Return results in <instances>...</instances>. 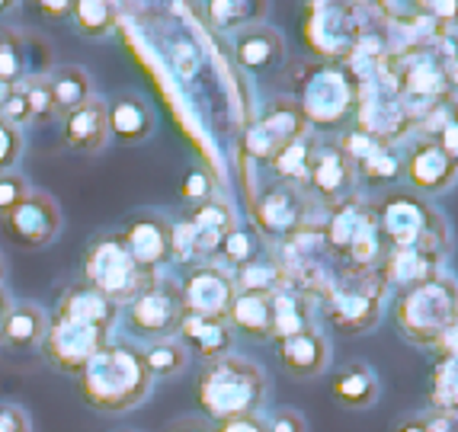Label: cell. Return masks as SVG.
Wrapping results in <instances>:
<instances>
[{"label": "cell", "mask_w": 458, "mask_h": 432, "mask_svg": "<svg viewBox=\"0 0 458 432\" xmlns=\"http://www.w3.org/2000/svg\"><path fill=\"white\" fill-rule=\"evenodd\" d=\"M154 378L148 372L141 346L131 343H109L81 368L77 391L87 407L97 413H129L151 397Z\"/></svg>", "instance_id": "cell-1"}, {"label": "cell", "mask_w": 458, "mask_h": 432, "mask_svg": "<svg viewBox=\"0 0 458 432\" xmlns=\"http://www.w3.org/2000/svg\"><path fill=\"white\" fill-rule=\"evenodd\" d=\"M269 397V378L260 365L244 356L212 359L196 375V403L202 410V419H231L260 413Z\"/></svg>", "instance_id": "cell-2"}, {"label": "cell", "mask_w": 458, "mask_h": 432, "mask_svg": "<svg viewBox=\"0 0 458 432\" xmlns=\"http://www.w3.org/2000/svg\"><path fill=\"white\" fill-rule=\"evenodd\" d=\"M292 103L305 115L308 129H336L360 103V74L350 61H298L292 68Z\"/></svg>", "instance_id": "cell-3"}, {"label": "cell", "mask_w": 458, "mask_h": 432, "mask_svg": "<svg viewBox=\"0 0 458 432\" xmlns=\"http://www.w3.org/2000/svg\"><path fill=\"white\" fill-rule=\"evenodd\" d=\"M391 318L413 346H443L458 330V282L439 273L423 285L394 292Z\"/></svg>", "instance_id": "cell-4"}, {"label": "cell", "mask_w": 458, "mask_h": 432, "mask_svg": "<svg viewBox=\"0 0 458 432\" xmlns=\"http://www.w3.org/2000/svg\"><path fill=\"white\" fill-rule=\"evenodd\" d=\"M375 224L385 247H436L449 253V224L433 202L411 190H388L375 202Z\"/></svg>", "instance_id": "cell-5"}, {"label": "cell", "mask_w": 458, "mask_h": 432, "mask_svg": "<svg viewBox=\"0 0 458 432\" xmlns=\"http://www.w3.org/2000/svg\"><path fill=\"white\" fill-rule=\"evenodd\" d=\"M164 273H148L129 253L123 250V243L115 237V231H103L93 234L84 247V275L81 279L90 288H97L99 295H106L115 308H125L135 298H141L148 288L157 285Z\"/></svg>", "instance_id": "cell-6"}, {"label": "cell", "mask_w": 458, "mask_h": 432, "mask_svg": "<svg viewBox=\"0 0 458 432\" xmlns=\"http://www.w3.org/2000/svg\"><path fill=\"white\" fill-rule=\"evenodd\" d=\"M385 301H388V288L378 269L340 266V273L324 295V318L340 334H366L382 320Z\"/></svg>", "instance_id": "cell-7"}, {"label": "cell", "mask_w": 458, "mask_h": 432, "mask_svg": "<svg viewBox=\"0 0 458 432\" xmlns=\"http://www.w3.org/2000/svg\"><path fill=\"white\" fill-rule=\"evenodd\" d=\"M234 208L225 196H208L206 202L186 205V212L180 221H174V259L186 263V259H202L212 263L222 241L237 228Z\"/></svg>", "instance_id": "cell-8"}, {"label": "cell", "mask_w": 458, "mask_h": 432, "mask_svg": "<svg viewBox=\"0 0 458 432\" xmlns=\"http://www.w3.org/2000/svg\"><path fill=\"white\" fill-rule=\"evenodd\" d=\"M183 318H186L183 292H180V282L167 273L157 279V285L148 288L145 295L135 298V301L125 304L123 311H119V324L138 343L176 340Z\"/></svg>", "instance_id": "cell-9"}, {"label": "cell", "mask_w": 458, "mask_h": 432, "mask_svg": "<svg viewBox=\"0 0 458 432\" xmlns=\"http://www.w3.org/2000/svg\"><path fill=\"white\" fill-rule=\"evenodd\" d=\"M109 343H113V334H106V330H97V326L71 318L64 311H52L46 340H42L38 349H42V359L52 365L55 372L74 375L77 378L81 368Z\"/></svg>", "instance_id": "cell-10"}, {"label": "cell", "mask_w": 458, "mask_h": 432, "mask_svg": "<svg viewBox=\"0 0 458 432\" xmlns=\"http://www.w3.org/2000/svg\"><path fill=\"white\" fill-rule=\"evenodd\" d=\"M308 131L311 129H308L305 115L298 113V106L292 103V97H273L263 103L257 119L247 125L241 151L257 164H273L276 154L285 151L292 141H298Z\"/></svg>", "instance_id": "cell-11"}, {"label": "cell", "mask_w": 458, "mask_h": 432, "mask_svg": "<svg viewBox=\"0 0 458 432\" xmlns=\"http://www.w3.org/2000/svg\"><path fill=\"white\" fill-rule=\"evenodd\" d=\"M308 215H311L308 192L283 180L269 182L267 190L253 199V231L263 241H289L295 231H301L308 224Z\"/></svg>", "instance_id": "cell-12"}, {"label": "cell", "mask_w": 458, "mask_h": 432, "mask_svg": "<svg viewBox=\"0 0 458 432\" xmlns=\"http://www.w3.org/2000/svg\"><path fill=\"white\" fill-rule=\"evenodd\" d=\"M123 250L148 273H164L174 263V221L157 208H138L115 231Z\"/></svg>", "instance_id": "cell-13"}, {"label": "cell", "mask_w": 458, "mask_h": 432, "mask_svg": "<svg viewBox=\"0 0 458 432\" xmlns=\"http://www.w3.org/2000/svg\"><path fill=\"white\" fill-rule=\"evenodd\" d=\"M0 221L7 241L20 250H42L62 234V208L42 190H30V196Z\"/></svg>", "instance_id": "cell-14"}, {"label": "cell", "mask_w": 458, "mask_h": 432, "mask_svg": "<svg viewBox=\"0 0 458 432\" xmlns=\"http://www.w3.org/2000/svg\"><path fill=\"white\" fill-rule=\"evenodd\" d=\"M344 154L350 157L352 170H356V180H362L372 190H385V186H394L404 170H401V144L385 141L378 135H369L362 129L346 131L344 138H336Z\"/></svg>", "instance_id": "cell-15"}, {"label": "cell", "mask_w": 458, "mask_h": 432, "mask_svg": "<svg viewBox=\"0 0 458 432\" xmlns=\"http://www.w3.org/2000/svg\"><path fill=\"white\" fill-rule=\"evenodd\" d=\"M356 186H360V180H356V170H352L340 141L318 135L311 167H308V182H305L308 199H318L327 208V205H336L344 202V199L356 196Z\"/></svg>", "instance_id": "cell-16"}, {"label": "cell", "mask_w": 458, "mask_h": 432, "mask_svg": "<svg viewBox=\"0 0 458 432\" xmlns=\"http://www.w3.org/2000/svg\"><path fill=\"white\" fill-rule=\"evenodd\" d=\"M401 170H404L413 192L423 199L452 190L458 180V167L445 157L443 148L436 144V138H427V135H413L411 141L401 148Z\"/></svg>", "instance_id": "cell-17"}, {"label": "cell", "mask_w": 458, "mask_h": 432, "mask_svg": "<svg viewBox=\"0 0 458 432\" xmlns=\"http://www.w3.org/2000/svg\"><path fill=\"white\" fill-rule=\"evenodd\" d=\"M378 231L375 224V202L362 199L360 192L344 202L327 205V218L321 224V237H324V250L334 253L340 263L350 257V250L362 241L366 234Z\"/></svg>", "instance_id": "cell-18"}, {"label": "cell", "mask_w": 458, "mask_h": 432, "mask_svg": "<svg viewBox=\"0 0 458 432\" xmlns=\"http://www.w3.org/2000/svg\"><path fill=\"white\" fill-rule=\"evenodd\" d=\"M327 38H336L334 61L350 58V55L362 46V30H360V23H356V10L340 7V4H318V7H308L305 42L318 55H324Z\"/></svg>", "instance_id": "cell-19"}, {"label": "cell", "mask_w": 458, "mask_h": 432, "mask_svg": "<svg viewBox=\"0 0 458 432\" xmlns=\"http://www.w3.org/2000/svg\"><path fill=\"white\" fill-rule=\"evenodd\" d=\"M183 308L196 318H225L231 298H234V279L218 263H196L186 269L183 282Z\"/></svg>", "instance_id": "cell-20"}, {"label": "cell", "mask_w": 458, "mask_h": 432, "mask_svg": "<svg viewBox=\"0 0 458 432\" xmlns=\"http://www.w3.org/2000/svg\"><path fill=\"white\" fill-rule=\"evenodd\" d=\"M443 259L445 250H436V247H397L385 253V259L378 263V275L388 292H404L436 279L443 273Z\"/></svg>", "instance_id": "cell-21"}, {"label": "cell", "mask_w": 458, "mask_h": 432, "mask_svg": "<svg viewBox=\"0 0 458 432\" xmlns=\"http://www.w3.org/2000/svg\"><path fill=\"white\" fill-rule=\"evenodd\" d=\"M397 61V74H394V90L397 99H417V103H429V106H439L449 93L445 87V71L443 61L433 58L429 52L411 55V58H394Z\"/></svg>", "instance_id": "cell-22"}, {"label": "cell", "mask_w": 458, "mask_h": 432, "mask_svg": "<svg viewBox=\"0 0 458 432\" xmlns=\"http://www.w3.org/2000/svg\"><path fill=\"white\" fill-rule=\"evenodd\" d=\"M62 141L74 154H99L113 138H109V106L106 99H87L84 106L71 109L62 115Z\"/></svg>", "instance_id": "cell-23"}, {"label": "cell", "mask_w": 458, "mask_h": 432, "mask_svg": "<svg viewBox=\"0 0 458 432\" xmlns=\"http://www.w3.org/2000/svg\"><path fill=\"white\" fill-rule=\"evenodd\" d=\"M231 52H234V61L244 71L269 74V71H276L285 61V38L273 26L257 23L231 36Z\"/></svg>", "instance_id": "cell-24"}, {"label": "cell", "mask_w": 458, "mask_h": 432, "mask_svg": "<svg viewBox=\"0 0 458 432\" xmlns=\"http://www.w3.org/2000/svg\"><path fill=\"white\" fill-rule=\"evenodd\" d=\"M276 359L292 378H314L330 368L334 349H330L327 336L314 326L308 334L289 336V340H276Z\"/></svg>", "instance_id": "cell-25"}, {"label": "cell", "mask_w": 458, "mask_h": 432, "mask_svg": "<svg viewBox=\"0 0 458 432\" xmlns=\"http://www.w3.org/2000/svg\"><path fill=\"white\" fill-rule=\"evenodd\" d=\"M55 311H64V314H71V318L97 326V330L113 334L115 326H119V311H123V308H115L106 295H99L97 288H90L84 279H77L64 288L62 295H58Z\"/></svg>", "instance_id": "cell-26"}, {"label": "cell", "mask_w": 458, "mask_h": 432, "mask_svg": "<svg viewBox=\"0 0 458 432\" xmlns=\"http://www.w3.org/2000/svg\"><path fill=\"white\" fill-rule=\"evenodd\" d=\"M109 106V138L125 148L145 144L154 135V109L148 106L145 97L138 93H119Z\"/></svg>", "instance_id": "cell-27"}, {"label": "cell", "mask_w": 458, "mask_h": 432, "mask_svg": "<svg viewBox=\"0 0 458 432\" xmlns=\"http://www.w3.org/2000/svg\"><path fill=\"white\" fill-rule=\"evenodd\" d=\"M176 340L183 343L190 352L206 359V362L228 356L231 346H234V334L225 324V318H196V314H186Z\"/></svg>", "instance_id": "cell-28"}, {"label": "cell", "mask_w": 458, "mask_h": 432, "mask_svg": "<svg viewBox=\"0 0 458 432\" xmlns=\"http://www.w3.org/2000/svg\"><path fill=\"white\" fill-rule=\"evenodd\" d=\"M225 324L231 326V334H241L257 343H273V301L267 295L234 292L228 311H225Z\"/></svg>", "instance_id": "cell-29"}, {"label": "cell", "mask_w": 458, "mask_h": 432, "mask_svg": "<svg viewBox=\"0 0 458 432\" xmlns=\"http://www.w3.org/2000/svg\"><path fill=\"white\" fill-rule=\"evenodd\" d=\"M330 394L346 410H369L382 397V381L366 362H350L330 381Z\"/></svg>", "instance_id": "cell-30"}, {"label": "cell", "mask_w": 458, "mask_h": 432, "mask_svg": "<svg viewBox=\"0 0 458 432\" xmlns=\"http://www.w3.org/2000/svg\"><path fill=\"white\" fill-rule=\"evenodd\" d=\"M269 301H273V343L314 330V308L305 295L283 288Z\"/></svg>", "instance_id": "cell-31"}, {"label": "cell", "mask_w": 458, "mask_h": 432, "mask_svg": "<svg viewBox=\"0 0 458 432\" xmlns=\"http://www.w3.org/2000/svg\"><path fill=\"white\" fill-rule=\"evenodd\" d=\"M48 84L55 93V109H58V119L68 115L71 109L84 106L87 99H93V77L87 74L81 64H55L48 71Z\"/></svg>", "instance_id": "cell-32"}, {"label": "cell", "mask_w": 458, "mask_h": 432, "mask_svg": "<svg viewBox=\"0 0 458 432\" xmlns=\"http://www.w3.org/2000/svg\"><path fill=\"white\" fill-rule=\"evenodd\" d=\"M48 314L32 301H13V311L7 318L4 343L13 349H38L46 340Z\"/></svg>", "instance_id": "cell-33"}, {"label": "cell", "mask_w": 458, "mask_h": 432, "mask_svg": "<svg viewBox=\"0 0 458 432\" xmlns=\"http://www.w3.org/2000/svg\"><path fill=\"white\" fill-rule=\"evenodd\" d=\"M267 10L269 4H260V0H212V4H206L212 30L231 32V36L247 30V26L267 23Z\"/></svg>", "instance_id": "cell-34"}, {"label": "cell", "mask_w": 458, "mask_h": 432, "mask_svg": "<svg viewBox=\"0 0 458 432\" xmlns=\"http://www.w3.org/2000/svg\"><path fill=\"white\" fill-rule=\"evenodd\" d=\"M263 253H267V241H263L253 228L237 224V228L222 241V247H218V253H215L212 263H218L222 269L234 273V269H244V266L263 259Z\"/></svg>", "instance_id": "cell-35"}, {"label": "cell", "mask_w": 458, "mask_h": 432, "mask_svg": "<svg viewBox=\"0 0 458 432\" xmlns=\"http://www.w3.org/2000/svg\"><path fill=\"white\" fill-rule=\"evenodd\" d=\"M231 279H234V292H244V295L273 298L276 292L289 288V275H285L283 263H276V259H257L244 269H234Z\"/></svg>", "instance_id": "cell-36"}, {"label": "cell", "mask_w": 458, "mask_h": 432, "mask_svg": "<svg viewBox=\"0 0 458 432\" xmlns=\"http://www.w3.org/2000/svg\"><path fill=\"white\" fill-rule=\"evenodd\" d=\"M314 144H318V131H308V135H301L298 141H292L285 151L276 154L273 164H269L273 174H276V180L292 182V186H298V190H305Z\"/></svg>", "instance_id": "cell-37"}, {"label": "cell", "mask_w": 458, "mask_h": 432, "mask_svg": "<svg viewBox=\"0 0 458 432\" xmlns=\"http://www.w3.org/2000/svg\"><path fill=\"white\" fill-rule=\"evenodd\" d=\"M141 356H145V365L154 381L176 378V375H183L190 368V349L180 340L148 343V346H141Z\"/></svg>", "instance_id": "cell-38"}, {"label": "cell", "mask_w": 458, "mask_h": 432, "mask_svg": "<svg viewBox=\"0 0 458 432\" xmlns=\"http://www.w3.org/2000/svg\"><path fill=\"white\" fill-rule=\"evenodd\" d=\"M26 77H32V61L23 36L16 30H0V84L20 87Z\"/></svg>", "instance_id": "cell-39"}, {"label": "cell", "mask_w": 458, "mask_h": 432, "mask_svg": "<svg viewBox=\"0 0 458 432\" xmlns=\"http://www.w3.org/2000/svg\"><path fill=\"white\" fill-rule=\"evenodd\" d=\"M429 410H458V349H445L429 375Z\"/></svg>", "instance_id": "cell-40"}, {"label": "cell", "mask_w": 458, "mask_h": 432, "mask_svg": "<svg viewBox=\"0 0 458 432\" xmlns=\"http://www.w3.org/2000/svg\"><path fill=\"white\" fill-rule=\"evenodd\" d=\"M71 20L77 23L81 36L97 42V38H106L115 30L119 10H115V4H106V0H77L71 7Z\"/></svg>", "instance_id": "cell-41"}, {"label": "cell", "mask_w": 458, "mask_h": 432, "mask_svg": "<svg viewBox=\"0 0 458 432\" xmlns=\"http://www.w3.org/2000/svg\"><path fill=\"white\" fill-rule=\"evenodd\" d=\"M20 90L26 93V103L32 109V125H46V122L58 119V109H55V93L48 84V74H32L26 77Z\"/></svg>", "instance_id": "cell-42"}, {"label": "cell", "mask_w": 458, "mask_h": 432, "mask_svg": "<svg viewBox=\"0 0 458 432\" xmlns=\"http://www.w3.org/2000/svg\"><path fill=\"white\" fill-rule=\"evenodd\" d=\"M23 148H26L23 129H16L7 119H0V174H7V170L16 167Z\"/></svg>", "instance_id": "cell-43"}, {"label": "cell", "mask_w": 458, "mask_h": 432, "mask_svg": "<svg viewBox=\"0 0 458 432\" xmlns=\"http://www.w3.org/2000/svg\"><path fill=\"white\" fill-rule=\"evenodd\" d=\"M26 196H30V182L16 174V170L0 174V218H4L7 212H13Z\"/></svg>", "instance_id": "cell-44"}, {"label": "cell", "mask_w": 458, "mask_h": 432, "mask_svg": "<svg viewBox=\"0 0 458 432\" xmlns=\"http://www.w3.org/2000/svg\"><path fill=\"white\" fill-rule=\"evenodd\" d=\"M208 196H215L212 176L202 167H192L190 174L183 176V182H180V199H183L186 205H196V202H206Z\"/></svg>", "instance_id": "cell-45"}, {"label": "cell", "mask_w": 458, "mask_h": 432, "mask_svg": "<svg viewBox=\"0 0 458 432\" xmlns=\"http://www.w3.org/2000/svg\"><path fill=\"white\" fill-rule=\"evenodd\" d=\"M0 119H7L10 125H16V129L32 125V109H30V103H26V93L20 90V87H13L10 99L4 103V109H0Z\"/></svg>", "instance_id": "cell-46"}, {"label": "cell", "mask_w": 458, "mask_h": 432, "mask_svg": "<svg viewBox=\"0 0 458 432\" xmlns=\"http://www.w3.org/2000/svg\"><path fill=\"white\" fill-rule=\"evenodd\" d=\"M267 432H308V419L292 407H279L267 417Z\"/></svg>", "instance_id": "cell-47"}, {"label": "cell", "mask_w": 458, "mask_h": 432, "mask_svg": "<svg viewBox=\"0 0 458 432\" xmlns=\"http://www.w3.org/2000/svg\"><path fill=\"white\" fill-rule=\"evenodd\" d=\"M0 432H32L30 413L13 401H0Z\"/></svg>", "instance_id": "cell-48"}, {"label": "cell", "mask_w": 458, "mask_h": 432, "mask_svg": "<svg viewBox=\"0 0 458 432\" xmlns=\"http://www.w3.org/2000/svg\"><path fill=\"white\" fill-rule=\"evenodd\" d=\"M212 432H267V419L260 413H250V417H231L212 423Z\"/></svg>", "instance_id": "cell-49"}, {"label": "cell", "mask_w": 458, "mask_h": 432, "mask_svg": "<svg viewBox=\"0 0 458 432\" xmlns=\"http://www.w3.org/2000/svg\"><path fill=\"white\" fill-rule=\"evenodd\" d=\"M436 144L443 148V154L458 167V115L445 125V129L436 131Z\"/></svg>", "instance_id": "cell-50"}, {"label": "cell", "mask_w": 458, "mask_h": 432, "mask_svg": "<svg viewBox=\"0 0 458 432\" xmlns=\"http://www.w3.org/2000/svg\"><path fill=\"white\" fill-rule=\"evenodd\" d=\"M423 419L433 432H458V410H427Z\"/></svg>", "instance_id": "cell-51"}, {"label": "cell", "mask_w": 458, "mask_h": 432, "mask_svg": "<svg viewBox=\"0 0 458 432\" xmlns=\"http://www.w3.org/2000/svg\"><path fill=\"white\" fill-rule=\"evenodd\" d=\"M420 16H436L443 23H458V4H417Z\"/></svg>", "instance_id": "cell-52"}, {"label": "cell", "mask_w": 458, "mask_h": 432, "mask_svg": "<svg viewBox=\"0 0 458 432\" xmlns=\"http://www.w3.org/2000/svg\"><path fill=\"white\" fill-rule=\"evenodd\" d=\"M71 7H74L71 0H58V4H55V0H38L36 4V10L46 16V20H68Z\"/></svg>", "instance_id": "cell-53"}, {"label": "cell", "mask_w": 458, "mask_h": 432, "mask_svg": "<svg viewBox=\"0 0 458 432\" xmlns=\"http://www.w3.org/2000/svg\"><path fill=\"white\" fill-rule=\"evenodd\" d=\"M167 432H212V423L202 417H186V419H176Z\"/></svg>", "instance_id": "cell-54"}, {"label": "cell", "mask_w": 458, "mask_h": 432, "mask_svg": "<svg viewBox=\"0 0 458 432\" xmlns=\"http://www.w3.org/2000/svg\"><path fill=\"white\" fill-rule=\"evenodd\" d=\"M391 432H433L427 426V419H423V413H417V417H404L397 419V426Z\"/></svg>", "instance_id": "cell-55"}, {"label": "cell", "mask_w": 458, "mask_h": 432, "mask_svg": "<svg viewBox=\"0 0 458 432\" xmlns=\"http://www.w3.org/2000/svg\"><path fill=\"white\" fill-rule=\"evenodd\" d=\"M13 311V298L4 285H0V346H4V330H7V318Z\"/></svg>", "instance_id": "cell-56"}, {"label": "cell", "mask_w": 458, "mask_h": 432, "mask_svg": "<svg viewBox=\"0 0 458 432\" xmlns=\"http://www.w3.org/2000/svg\"><path fill=\"white\" fill-rule=\"evenodd\" d=\"M10 93H13V87L0 84V109H4V103H7V99H10Z\"/></svg>", "instance_id": "cell-57"}, {"label": "cell", "mask_w": 458, "mask_h": 432, "mask_svg": "<svg viewBox=\"0 0 458 432\" xmlns=\"http://www.w3.org/2000/svg\"><path fill=\"white\" fill-rule=\"evenodd\" d=\"M4 279H7V259H4V253H0V285H4Z\"/></svg>", "instance_id": "cell-58"}, {"label": "cell", "mask_w": 458, "mask_h": 432, "mask_svg": "<svg viewBox=\"0 0 458 432\" xmlns=\"http://www.w3.org/2000/svg\"><path fill=\"white\" fill-rule=\"evenodd\" d=\"M10 7H13V4H4V0H0V10H10Z\"/></svg>", "instance_id": "cell-59"}, {"label": "cell", "mask_w": 458, "mask_h": 432, "mask_svg": "<svg viewBox=\"0 0 458 432\" xmlns=\"http://www.w3.org/2000/svg\"><path fill=\"white\" fill-rule=\"evenodd\" d=\"M119 432H131V429H119Z\"/></svg>", "instance_id": "cell-60"}]
</instances>
